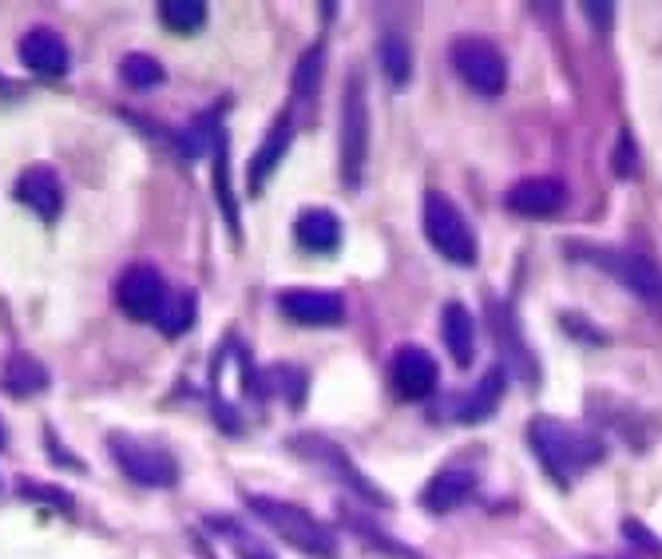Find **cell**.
I'll use <instances>...</instances> for the list:
<instances>
[{
	"label": "cell",
	"instance_id": "3",
	"mask_svg": "<svg viewBox=\"0 0 662 559\" xmlns=\"http://www.w3.org/2000/svg\"><path fill=\"white\" fill-rule=\"evenodd\" d=\"M425 238L441 258H448L453 266H472L481 246L472 235L468 218L456 210V203L441 190H428L425 195Z\"/></svg>",
	"mask_w": 662,
	"mask_h": 559
},
{
	"label": "cell",
	"instance_id": "29",
	"mask_svg": "<svg viewBox=\"0 0 662 559\" xmlns=\"http://www.w3.org/2000/svg\"><path fill=\"white\" fill-rule=\"evenodd\" d=\"M623 536H626V540H639L646 551H651V556H662V543L654 540V536L646 532V528H643L639 520H626V523H623Z\"/></svg>",
	"mask_w": 662,
	"mask_h": 559
},
{
	"label": "cell",
	"instance_id": "22",
	"mask_svg": "<svg viewBox=\"0 0 662 559\" xmlns=\"http://www.w3.org/2000/svg\"><path fill=\"white\" fill-rule=\"evenodd\" d=\"M215 195H218L223 215H227L230 235L238 238V207H235V190H230V139L223 127H218V139H215Z\"/></svg>",
	"mask_w": 662,
	"mask_h": 559
},
{
	"label": "cell",
	"instance_id": "27",
	"mask_svg": "<svg viewBox=\"0 0 662 559\" xmlns=\"http://www.w3.org/2000/svg\"><path fill=\"white\" fill-rule=\"evenodd\" d=\"M20 497L24 500H48V504H56V508H72V497H68L65 488H48V484H40V480H24Z\"/></svg>",
	"mask_w": 662,
	"mask_h": 559
},
{
	"label": "cell",
	"instance_id": "32",
	"mask_svg": "<svg viewBox=\"0 0 662 559\" xmlns=\"http://www.w3.org/2000/svg\"><path fill=\"white\" fill-rule=\"evenodd\" d=\"M4 444H9V433H4V424H0V449H4Z\"/></svg>",
	"mask_w": 662,
	"mask_h": 559
},
{
	"label": "cell",
	"instance_id": "31",
	"mask_svg": "<svg viewBox=\"0 0 662 559\" xmlns=\"http://www.w3.org/2000/svg\"><path fill=\"white\" fill-rule=\"evenodd\" d=\"M611 9H615V4H583V12H587L591 20H599V24H611Z\"/></svg>",
	"mask_w": 662,
	"mask_h": 559
},
{
	"label": "cell",
	"instance_id": "13",
	"mask_svg": "<svg viewBox=\"0 0 662 559\" xmlns=\"http://www.w3.org/2000/svg\"><path fill=\"white\" fill-rule=\"evenodd\" d=\"M504 203L524 218H547L567 203V187L560 179H547V175H532V179H520Z\"/></svg>",
	"mask_w": 662,
	"mask_h": 559
},
{
	"label": "cell",
	"instance_id": "4",
	"mask_svg": "<svg viewBox=\"0 0 662 559\" xmlns=\"http://www.w3.org/2000/svg\"><path fill=\"white\" fill-rule=\"evenodd\" d=\"M342 183L349 190L362 187L365 163H369V96H365V80L354 76L342 96Z\"/></svg>",
	"mask_w": 662,
	"mask_h": 559
},
{
	"label": "cell",
	"instance_id": "11",
	"mask_svg": "<svg viewBox=\"0 0 662 559\" xmlns=\"http://www.w3.org/2000/svg\"><path fill=\"white\" fill-rule=\"evenodd\" d=\"M294 449H298L306 460H318V464H326V469H334L337 477L345 480V484L354 488L357 497L373 500V504H389V497H385L382 488H373V484H369V477H365V472H357V469H354V460L345 457V452L337 449V444H329L326 437H294Z\"/></svg>",
	"mask_w": 662,
	"mask_h": 559
},
{
	"label": "cell",
	"instance_id": "10",
	"mask_svg": "<svg viewBox=\"0 0 662 559\" xmlns=\"http://www.w3.org/2000/svg\"><path fill=\"white\" fill-rule=\"evenodd\" d=\"M393 389H397L405 401H428L436 393V381H441V370H436V357L421 345H401L397 357H393Z\"/></svg>",
	"mask_w": 662,
	"mask_h": 559
},
{
	"label": "cell",
	"instance_id": "1",
	"mask_svg": "<svg viewBox=\"0 0 662 559\" xmlns=\"http://www.w3.org/2000/svg\"><path fill=\"white\" fill-rule=\"evenodd\" d=\"M527 441H532L535 460L544 464L547 477L563 488L572 484L575 477H583L591 464H599L603 452H607L595 433H587L580 424H563L555 416H535L527 424Z\"/></svg>",
	"mask_w": 662,
	"mask_h": 559
},
{
	"label": "cell",
	"instance_id": "6",
	"mask_svg": "<svg viewBox=\"0 0 662 559\" xmlns=\"http://www.w3.org/2000/svg\"><path fill=\"white\" fill-rule=\"evenodd\" d=\"M108 449H111V460L119 464V472H123L128 480H136V484L171 488L175 480H179V464H175V457L164 449H155V444H144V441H136V437L111 433Z\"/></svg>",
	"mask_w": 662,
	"mask_h": 559
},
{
	"label": "cell",
	"instance_id": "2",
	"mask_svg": "<svg viewBox=\"0 0 662 559\" xmlns=\"http://www.w3.org/2000/svg\"><path fill=\"white\" fill-rule=\"evenodd\" d=\"M246 508H250V516H258L274 536H281L290 548H298L302 556H314V559L337 556V536L329 532L322 520H314L306 508L290 504V500L258 497V492H246Z\"/></svg>",
	"mask_w": 662,
	"mask_h": 559
},
{
	"label": "cell",
	"instance_id": "18",
	"mask_svg": "<svg viewBox=\"0 0 662 559\" xmlns=\"http://www.w3.org/2000/svg\"><path fill=\"white\" fill-rule=\"evenodd\" d=\"M441 330H445V345L453 353V361L461 370L472 365V353H476V322L461 302H448L445 314H441Z\"/></svg>",
	"mask_w": 662,
	"mask_h": 559
},
{
	"label": "cell",
	"instance_id": "14",
	"mask_svg": "<svg viewBox=\"0 0 662 559\" xmlns=\"http://www.w3.org/2000/svg\"><path fill=\"white\" fill-rule=\"evenodd\" d=\"M68 45L52 28H28L20 37V63L40 76H65L68 72Z\"/></svg>",
	"mask_w": 662,
	"mask_h": 559
},
{
	"label": "cell",
	"instance_id": "7",
	"mask_svg": "<svg viewBox=\"0 0 662 559\" xmlns=\"http://www.w3.org/2000/svg\"><path fill=\"white\" fill-rule=\"evenodd\" d=\"M453 68L468 88L481 96H500L508 84V60L500 56V48L484 37H461L453 45Z\"/></svg>",
	"mask_w": 662,
	"mask_h": 559
},
{
	"label": "cell",
	"instance_id": "21",
	"mask_svg": "<svg viewBox=\"0 0 662 559\" xmlns=\"http://www.w3.org/2000/svg\"><path fill=\"white\" fill-rule=\"evenodd\" d=\"M195 314H199L195 290H167V302L159 306V314H155V325H159L167 337H179L195 325Z\"/></svg>",
	"mask_w": 662,
	"mask_h": 559
},
{
	"label": "cell",
	"instance_id": "20",
	"mask_svg": "<svg viewBox=\"0 0 662 559\" xmlns=\"http://www.w3.org/2000/svg\"><path fill=\"white\" fill-rule=\"evenodd\" d=\"M0 381H4V389H9L12 398H37V393L48 389V370L32 353H12Z\"/></svg>",
	"mask_w": 662,
	"mask_h": 559
},
{
	"label": "cell",
	"instance_id": "25",
	"mask_svg": "<svg viewBox=\"0 0 662 559\" xmlns=\"http://www.w3.org/2000/svg\"><path fill=\"white\" fill-rule=\"evenodd\" d=\"M119 76H123L131 88H155V84H164V63L147 52H128L119 60Z\"/></svg>",
	"mask_w": 662,
	"mask_h": 559
},
{
	"label": "cell",
	"instance_id": "16",
	"mask_svg": "<svg viewBox=\"0 0 662 559\" xmlns=\"http://www.w3.org/2000/svg\"><path fill=\"white\" fill-rule=\"evenodd\" d=\"M294 238H298L302 251L329 254V251H337V243H342V223H337L334 210L309 207V210H302L298 223H294Z\"/></svg>",
	"mask_w": 662,
	"mask_h": 559
},
{
	"label": "cell",
	"instance_id": "12",
	"mask_svg": "<svg viewBox=\"0 0 662 559\" xmlns=\"http://www.w3.org/2000/svg\"><path fill=\"white\" fill-rule=\"evenodd\" d=\"M17 199L28 210H37L45 223H52L60 210H65V187H60V175L48 167V163H32L24 167L17 179Z\"/></svg>",
	"mask_w": 662,
	"mask_h": 559
},
{
	"label": "cell",
	"instance_id": "30",
	"mask_svg": "<svg viewBox=\"0 0 662 559\" xmlns=\"http://www.w3.org/2000/svg\"><path fill=\"white\" fill-rule=\"evenodd\" d=\"M235 551H238V559H274V551L266 548L263 540H246V536L235 540Z\"/></svg>",
	"mask_w": 662,
	"mask_h": 559
},
{
	"label": "cell",
	"instance_id": "19",
	"mask_svg": "<svg viewBox=\"0 0 662 559\" xmlns=\"http://www.w3.org/2000/svg\"><path fill=\"white\" fill-rule=\"evenodd\" d=\"M504 381H508V373L500 370H488L484 373V381L476 389H472L468 398L456 405V421L461 424H476V421H484V416H492V409L500 405V398H504Z\"/></svg>",
	"mask_w": 662,
	"mask_h": 559
},
{
	"label": "cell",
	"instance_id": "26",
	"mask_svg": "<svg viewBox=\"0 0 662 559\" xmlns=\"http://www.w3.org/2000/svg\"><path fill=\"white\" fill-rule=\"evenodd\" d=\"M322 60H326L322 45H314L306 56H302L298 76H294V91H298V96H314V91H318V84H322Z\"/></svg>",
	"mask_w": 662,
	"mask_h": 559
},
{
	"label": "cell",
	"instance_id": "8",
	"mask_svg": "<svg viewBox=\"0 0 662 559\" xmlns=\"http://www.w3.org/2000/svg\"><path fill=\"white\" fill-rule=\"evenodd\" d=\"M116 302H119V310H123L128 317H136V322H155L159 306L167 302L164 274L155 271V266H147V262L128 266L123 278L116 282Z\"/></svg>",
	"mask_w": 662,
	"mask_h": 559
},
{
	"label": "cell",
	"instance_id": "17",
	"mask_svg": "<svg viewBox=\"0 0 662 559\" xmlns=\"http://www.w3.org/2000/svg\"><path fill=\"white\" fill-rule=\"evenodd\" d=\"M290 139H294L290 116H278V119H274L270 131H266V144L258 147L255 163H250V175H246V183H250V195H258V190L266 187V179L274 175V167H281V155H286Z\"/></svg>",
	"mask_w": 662,
	"mask_h": 559
},
{
	"label": "cell",
	"instance_id": "9",
	"mask_svg": "<svg viewBox=\"0 0 662 559\" xmlns=\"http://www.w3.org/2000/svg\"><path fill=\"white\" fill-rule=\"evenodd\" d=\"M278 310L294 325H337L345 317L342 294H334V290H309V286L281 290Z\"/></svg>",
	"mask_w": 662,
	"mask_h": 559
},
{
	"label": "cell",
	"instance_id": "15",
	"mask_svg": "<svg viewBox=\"0 0 662 559\" xmlns=\"http://www.w3.org/2000/svg\"><path fill=\"white\" fill-rule=\"evenodd\" d=\"M472 492H476V477H472V472L445 469L428 480V488L421 492V504H425L433 516H445V512H456Z\"/></svg>",
	"mask_w": 662,
	"mask_h": 559
},
{
	"label": "cell",
	"instance_id": "28",
	"mask_svg": "<svg viewBox=\"0 0 662 559\" xmlns=\"http://www.w3.org/2000/svg\"><path fill=\"white\" fill-rule=\"evenodd\" d=\"M635 163H639V151H635V144H631V131H623V136H619V151H615V159H611V167H615L619 179H626V175L639 171Z\"/></svg>",
	"mask_w": 662,
	"mask_h": 559
},
{
	"label": "cell",
	"instance_id": "23",
	"mask_svg": "<svg viewBox=\"0 0 662 559\" xmlns=\"http://www.w3.org/2000/svg\"><path fill=\"white\" fill-rule=\"evenodd\" d=\"M159 20H164L171 32L187 37V32H199L207 24V4L202 0H159Z\"/></svg>",
	"mask_w": 662,
	"mask_h": 559
},
{
	"label": "cell",
	"instance_id": "24",
	"mask_svg": "<svg viewBox=\"0 0 662 559\" xmlns=\"http://www.w3.org/2000/svg\"><path fill=\"white\" fill-rule=\"evenodd\" d=\"M377 60H382V72L393 84H408V76H413V48H408V40L401 32H385L382 45H377Z\"/></svg>",
	"mask_w": 662,
	"mask_h": 559
},
{
	"label": "cell",
	"instance_id": "5",
	"mask_svg": "<svg viewBox=\"0 0 662 559\" xmlns=\"http://www.w3.org/2000/svg\"><path fill=\"white\" fill-rule=\"evenodd\" d=\"M583 254H587L595 266H603L619 286L631 290L639 302H646L654 314H662V271L646 258V254L615 251V246H591V251H583Z\"/></svg>",
	"mask_w": 662,
	"mask_h": 559
}]
</instances>
